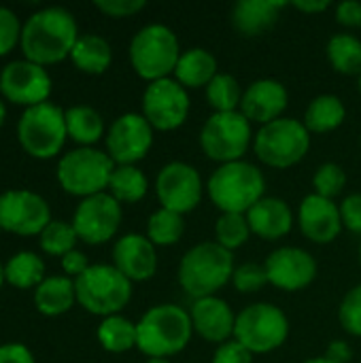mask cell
I'll list each match as a JSON object with an SVG mask.
<instances>
[{"label": "cell", "instance_id": "1", "mask_svg": "<svg viewBox=\"0 0 361 363\" xmlns=\"http://www.w3.org/2000/svg\"><path fill=\"white\" fill-rule=\"evenodd\" d=\"M77 40L79 30L72 13L62 6H49L28 17L21 28L19 45L28 62L47 66L68 57Z\"/></svg>", "mask_w": 361, "mask_h": 363}, {"label": "cell", "instance_id": "2", "mask_svg": "<svg viewBox=\"0 0 361 363\" xmlns=\"http://www.w3.org/2000/svg\"><path fill=\"white\" fill-rule=\"evenodd\" d=\"M194 334V323L187 311L174 304L153 306L136 323V347L151 357H170L181 353Z\"/></svg>", "mask_w": 361, "mask_h": 363}, {"label": "cell", "instance_id": "3", "mask_svg": "<svg viewBox=\"0 0 361 363\" xmlns=\"http://www.w3.org/2000/svg\"><path fill=\"white\" fill-rule=\"evenodd\" d=\"M232 251L217 242H202L189 249L179 264V283L187 296L202 300L215 296L234 274Z\"/></svg>", "mask_w": 361, "mask_h": 363}, {"label": "cell", "instance_id": "4", "mask_svg": "<svg viewBox=\"0 0 361 363\" xmlns=\"http://www.w3.org/2000/svg\"><path fill=\"white\" fill-rule=\"evenodd\" d=\"M209 198L221 213H249L266 189L264 174L249 162L221 164L209 179Z\"/></svg>", "mask_w": 361, "mask_h": 363}, {"label": "cell", "instance_id": "5", "mask_svg": "<svg viewBox=\"0 0 361 363\" xmlns=\"http://www.w3.org/2000/svg\"><path fill=\"white\" fill-rule=\"evenodd\" d=\"M77 302L91 315L113 317L128 306L132 298V281L115 266L96 264L74 279Z\"/></svg>", "mask_w": 361, "mask_h": 363}, {"label": "cell", "instance_id": "6", "mask_svg": "<svg viewBox=\"0 0 361 363\" xmlns=\"http://www.w3.org/2000/svg\"><path fill=\"white\" fill-rule=\"evenodd\" d=\"M181 57L174 32L164 23L145 26L130 43V62L145 81H162L174 72Z\"/></svg>", "mask_w": 361, "mask_h": 363}, {"label": "cell", "instance_id": "7", "mask_svg": "<svg viewBox=\"0 0 361 363\" xmlns=\"http://www.w3.org/2000/svg\"><path fill=\"white\" fill-rule=\"evenodd\" d=\"M66 136V113L51 102L26 108L17 123L19 145L36 160L55 157L62 151Z\"/></svg>", "mask_w": 361, "mask_h": 363}, {"label": "cell", "instance_id": "8", "mask_svg": "<svg viewBox=\"0 0 361 363\" xmlns=\"http://www.w3.org/2000/svg\"><path fill=\"white\" fill-rule=\"evenodd\" d=\"M115 162L109 153H102L91 147L74 149L66 153L57 164V181L64 191L81 198L104 194L109 187Z\"/></svg>", "mask_w": 361, "mask_h": 363}, {"label": "cell", "instance_id": "9", "mask_svg": "<svg viewBox=\"0 0 361 363\" xmlns=\"http://www.w3.org/2000/svg\"><path fill=\"white\" fill-rule=\"evenodd\" d=\"M311 132L302 121L296 119H277L255 136V153L270 168H291L296 166L311 149Z\"/></svg>", "mask_w": 361, "mask_h": 363}, {"label": "cell", "instance_id": "10", "mask_svg": "<svg viewBox=\"0 0 361 363\" xmlns=\"http://www.w3.org/2000/svg\"><path fill=\"white\" fill-rule=\"evenodd\" d=\"M289 336V321L285 313L272 304H251L238 317L234 325V340L249 349L253 355L270 353Z\"/></svg>", "mask_w": 361, "mask_h": 363}, {"label": "cell", "instance_id": "11", "mask_svg": "<svg viewBox=\"0 0 361 363\" xmlns=\"http://www.w3.org/2000/svg\"><path fill=\"white\" fill-rule=\"evenodd\" d=\"M251 143V121L240 113H215L200 132L202 151L221 164L240 162Z\"/></svg>", "mask_w": 361, "mask_h": 363}, {"label": "cell", "instance_id": "12", "mask_svg": "<svg viewBox=\"0 0 361 363\" xmlns=\"http://www.w3.org/2000/svg\"><path fill=\"white\" fill-rule=\"evenodd\" d=\"M189 115L187 89L174 79H162L147 85L143 96V117L153 130L170 132L185 123Z\"/></svg>", "mask_w": 361, "mask_h": 363}, {"label": "cell", "instance_id": "13", "mask_svg": "<svg viewBox=\"0 0 361 363\" xmlns=\"http://www.w3.org/2000/svg\"><path fill=\"white\" fill-rule=\"evenodd\" d=\"M51 223V211L45 198L34 191L17 189L0 194V228L19 236H40Z\"/></svg>", "mask_w": 361, "mask_h": 363}, {"label": "cell", "instance_id": "14", "mask_svg": "<svg viewBox=\"0 0 361 363\" xmlns=\"http://www.w3.org/2000/svg\"><path fill=\"white\" fill-rule=\"evenodd\" d=\"M153 145V128L138 113H126L113 121L106 134V153L117 166H134Z\"/></svg>", "mask_w": 361, "mask_h": 363}, {"label": "cell", "instance_id": "15", "mask_svg": "<svg viewBox=\"0 0 361 363\" xmlns=\"http://www.w3.org/2000/svg\"><path fill=\"white\" fill-rule=\"evenodd\" d=\"M155 191L162 208L185 215L194 211L202 200L200 172L185 162H170L160 170Z\"/></svg>", "mask_w": 361, "mask_h": 363}, {"label": "cell", "instance_id": "16", "mask_svg": "<svg viewBox=\"0 0 361 363\" xmlns=\"http://www.w3.org/2000/svg\"><path fill=\"white\" fill-rule=\"evenodd\" d=\"M121 225V206L111 194L83 198L74 211L72 228L87 245L109 242Z\"/></svg>", "mask_w": 361, "mask_h": 363}, {"label": "cell", "instance_id": "17", "mask_svg": "<svg viewBox=\"0 0 361 363\" xmlns=\"http://www.w3.org/2000/svg\"><path fill=\"white\" fill-rule=\"evenodd\" d=\"M0 91L9 102L30 108L47 102L51 94V79L45 66L28 60H17L2 68Z\"/></svg>", "mask_w": 361, "mask_h": 363}, {"label": "cell", "instance_id": "18", "mask_svg": "<svg viewBox=\"0 0 361 363\" xmlns=\"http://www.w3.org/2000/svg\"><path fill=\"white\" fill-rule=\"evenodd\" d=\"M264 268L268 272V281L283 291H300L317 277V262L298 247H281L272 251Z\"/></svg>", "mask_w": 361, "mask_h": 363}, {"label": "cell", "instance_id": "19", "mask_svg": "<svg viewBox=\"0 0 361 363\" xmlns=\"http://www.w3.org/2000/svg\"><path fill=\"white\" fill-rule=\"evenodd\" d=\"M298 221H300L302 234L317 245L332 242L343 230L340 206H336L332 200L321 198L317 194H311L302 200Z\"/></svg>", "mask_w": 361, "mask_h": 363}, {"label": "cell", "instance_id": "20", "mask_svg": "<svg viewBox=\"0 0 361 363\" xmlns=\"http://www.w3.org/2000/svg\"><path fill=\"white\" fill-rule=\"evenodd\" d=\"M287 106V89L274 79H260L251 83L240 100V113L255 123L268 125L281 119V113Z\"/></svg>", "mask_w": 361, "mask_h": 363}, {"label": "cell", "instance_id": "21", "mask_svg": "<svg viewBox=\"0 0 361 363\" xmlns=\"http://www.w3.org/2000/svg\"><path fill=\"white\" fill-rule=\"evenodd\" d=\"M113 262L128 281H147L157 270L155 245L147 236L126 234L115 242Z\"/></svg>", "mask_w": 361, "mask_h": 363}, {"label": "cell", "instance_id": "22", "mask_svg": "<svg viewBox=\"0 0 361 363\" xmlns=\"http://www.w3.org/2000/svg\"><path fill=\"white\" fill-rule=\"evenodd\" d=\"M189 317H191L194 330L209 342L223 345L228 342L230 336H234L236 317L232 308L228 306V302H223L221 298L211 296V298L196 300Z\"/></svg>", "mask_w": 361, "mask_h": 363}, {"label": "cell", "instance_id": "23", "mask_svg": "<svg viewBox=\"0 0 361 363\" xmlns=\"http://www.w3.org/2000/svg\"><path fill=\"white\" fill-rule=\"evenodd\" d=\"M247 221L251 234H257L264 240H279L291 232V208L281 198H262L249 213Z\"/></svg>", "mask_w": 361, "mask_h": 363}, {"label": "cell", "instance_id": "24", "mask_svg": "<svg viewBox=\"0 0 361 363\" xmlns=\"http://www.w3.org/2000/svg\"><path fill=\"white\" fill-rule=\"evenodd\" d=\"M285 6L287 4L279 0H240L232 11V26L247 38L266 34Z\"/></svg>", "mask_w": 361, "mask_h": 363}, {"label": "cell", "instance_id": "25", "mask_svg": "<svg viewBox=\"0 0 361 363\" xmlns=\"http://www.w3.org/2000/svg\"><path fill=\"white\" fill-rule=\"evenodd\" d=\"M217 60L211 51L206 49H189L185 53H181L179 64L174 68V81L181 83L185 89L191 87H204L209 85L215 77H217Z\"/></svg>", "mask_w": 361, "mask_h": 363}, {"label": "cell", "instance_id": "26", "mask_svg": "<svg viewBox=\"0 0 361 363\" xmlns=\"http://www.w3.org/2000/svg\"><path fill=\"white\" fill-rule=\"evenodd\" d=\"M74 302H77L74 281H70L68 277H49L34 291V304L38 313L47 317H57L68 313Z\"/></svg>", "mask_w": 361, "mask_h": 363}, {"label": "cell", "instance_id": "27", "mask_svg": "<svg viewBox=\"0 0 361 363\" xmlns=\"http://www.w3.org/2000/svg\"><path fill=\"white\" fill-rule=\"evenodd\" d=\"M72 64L87 74H102L111 62H113V51L111 45L96 34H83L79 36L72 53H70Z\"/></svg>", "mask_w": 361, "mask_h": 363}, {"label": "cell", "instance_id": "28", "mask_svg": "<svg viewBox=\"0 0 361 363\" xmlns=\"http://www.w3.org/2000/svg\"><path fill=\"white\" fill-rule=\"evenodd\" d=\"M345 104L338 96H332V94H323V96H317L309 108H306V115H304V125L309 132H315V134H326V132H332L336 130L343 121H345Z\"/></svg>", "mask_w": 361, "mask_h": 363}, {"label": "cell", "instance_id": "29", "mask_svg": "<svg viewBox=\"0 0 361 363\" xmlns=\"http://www.w3.org/2000/svg\"><path fill=\"white\" fill-rule=\"evenodd\" d=\"M66 132L79 145H94L104 132V121L91 106H72L66 111Z\"/></svg>", "mask_w": 361, "mask_h": 363}, {"label": "cell", "instance_id": "30", "mask_svg": "<svg viewBox=\"0 0 361 363\" xmlns=\"http://www.w3.org/2000/svg\"><path fill=\"white\" fill-rule=\"evenodd\" d=\"M4 281L17 289L38 287L45 281V264L38 255L21 251L4 266Z\"/></svg>", "mask_w": 361, "mask_h": 363}, {"label": "cell", "instance_id": "31", "mask_svg": "<svg viewBox=\"0 0 361 363\" xmlns=\"http://www.w3.org/2000/svg\"><path fill=\"white\" fill-rule=\"evenodd\" d=\"M147 177L136 168V166H117L111 174L109 189L111 196L121 204V202H138L147 194Z\"/></svg>", "mask_w": 361, "mask_h": 363}, {"label": "cell", "instance_id": "32", "mask_svg": "<svg viewBox=\"0 0 361 363\" xmlns=\"http://www.w3.org/2000/svg\"><path fill=\"white\" fill-rule=\"evenodd\" d=\"M98 340L109 353H126L136 347V323L119 315L106 317L98 328Z\"/></svg>", "mask_w": 361, "mask_h": 363}, {"label": "cell", "instance_id": "33", "mask_svg": "<svg viewBox=\"0 0 361 363\" xmlns=\"http://www.w3.org/2000/svg\"><path fill=\"white\" fill-rule=\"evenodd\" d=\"M328 57L336 72L361 77V40L351 34H336L328 43Z\"/></svg>", "mask_w": 361, "mask_h": 363}, {"label": "cell", "instance_id": "34", "mask_svg": "<svg viewBox=\"0 0 361 363\" xmlns=\"http://www.w3.org/2000/svg\"><path fill=\"white\" fill-rule=\"evenodd\" d=\"M183 232H185V221H183V215H179V213L160 208L149 217L147 238L153 245H160V247L174 245L181 240Z\"/></svg>", "mask_w": 361, "mask_h": 363}, {"label": "cell", "instance_id": "35", "mask_svg": "<svg viewBox=\"0 0 361 363\" xmlns=\"http://www.w3.org/2000/svg\"><path fill=\"white\" fill-rule=\"evenodd\" d=\"M206 98L215 113H234L240 106L243 94L240 85L232 74H217L209 85H206Z\"/></svg>", "mask_w": 361, "mask_h": 363}, {"label": "cell", "instance_id": "36", "mask_svg": "<svg viewBox=\"0 0 361 363\" xmlns=\"http://www.w3.org/2000/svg\"><path fill=\"white\" fill-rule=\"evenodd\" d=\"M215 236H217V245H221L228 251L243 247L251 236L247 217L238 213H221L215 225Z\"/></svg>", "mask_w": 361, "mask_h": 363}, {"label": "cell", "instance_id": "37", "mask_svg": "<svg viewBox=\"0 0 361 363\" xmlns=\"http://www.w3.org/2000/svg\"><path fill=\"white\" fill-rule=\"evenodd\" d=\"M77 232L70 223H64V221H51L43 234H40V249L47 253V255H55V257H64L68 255L70 251H74V245H77Z\"/></svg>", "mask_w": 361, "mask_h": 363}, {"label": "cell", "instance_id": "38", "mask_svg": "<svg viewBox=\"0 0 361 363\" xmlns=\"http://www.w3.org/2000/svg\"><path fill=\"white\" fill-rule=\"evenodd\" d=\"M313 185H315V194L317 196L332 200V198L343 194V189L347 185V174H345V170L338 164L330 162V164L319 166V170L315 172Z\"/></svg>", "mask_w": 361, "mask_h": 363}, {"label": "cell", "instance_id": "39", "mask_svg": "<svg viewBox=\"0 0 361 363\" xmlns=\"http://www.w3.org/2000/svg\"><path fill=\"white\" fill-rule=\"evenodd\" d=\"M234 287L240 294H255L260 289H264L270 281H268V272L262 264H243L234 270L232 274Z\"/></svg>", "mask_w": 361, "mask_h": 363}, {"label": "cell", "instance_id": "40", "mask_svg": "<svg viewBox=\"0 0 361 363\" xmlns=\"http://www.w3.org/2000/svg\"><path fill=\"white\" fill-rule=\"evenodd\" d=\"M338 319L347 334L361 338V285L353 287L345 296L340 311H338Z\"/></svg>", "mask_w": 361, "mask_h": 363}, {"label": "cell", "instance_id": "41", "mask_svg": "<svg viewBox=\"0 0 361 363\" xmlns=\"http://www.w3.org/2000/svg\"><path fill=\"white\" fill-rule=\"evenodd\" d=\"M19 40H21V26L17 15L11 9L0 6V55H6Z\"/></svg>", "mask_w": 361, "mask_h": 363}, {"label": "cell", "instance_id": "42", "mask_svg": "<svg viewBox=\"0 0 361 363\" xmlns=\"http://www.w3.org/2000/svg\"><path fill=\"white\" fill-rule=\"evenodd\" d=\"M96 9L109 17H130L145 9V0H96Z\"/></svg>", "mask_w": 361, "mask_h": 363}, {"label": "cell", "instance_id": "43", "mask_svg": "<svg viewBox=\"0 0 361 363\" xmlns=\"http://www.w3.org/2000/svg\"><path fill=\"white\" fill-rule=\"evenodd\" d=\"M213 363H253V353L249 349H245L240 342L228 340V342L219 345Z\"/></svg>", "mask_w": 361, "mask_h": 363}, {"label": "cell", "instance_id": "44", "mask_svg": "<svg viewBox=\"0 0 361 363\" xmlns=\"http://www.w3.org/2000/svg\"><path fill=\"white\" fill-rule=\"evenodd\" d=\"M340 215H343V223L347 225V230L361 236V194L347 196L343 200Z\"/></svg>", "mask_w": 361, "mask_h": 363}, {"label": "cell", "instance_id": "45", "mask_svg": "<svg viewBox=\"0 0 361 363\" xmlns=\"http://www.w3.org/2000/svg\"><path fill=\"white\" fill-rule=\"evenodd\" d=\"M336 21L347 28H357L361 26V2L355 0H345L336 6Z\"/></svg>", "mask_w": 361, "mask_h": 363}, {"label": "cell", "instance_id": "46", "mask_svg": "<svg viewBox=\"0 0 361 363\" xmlns=\"http://www.w3.org/2000/svg\"><path fill=\"white\" fill-rule=\"evenodd\" d=\"M0 363H34V357L23 345H4L0 347Z\"/></svg>", "mask_w": 361, "mask_h": 363}, {"label": "cell", "instance_id": "47", "mask_svg": "<svg viewBox=\"0 0 361 363\" xmlns=\"http://www.w3.org/2000/svg\"><path fill=\"white\" fill-rule=\"evenodd\" d=\"M62 268H64V272L68 277L77 279V277H81L89 268V264H87V257L81 251H70L68 255L62 257Z\"/></svg>", "mask_w": 361, "mask_h": 363}, {"label": "cell", "instance_id": "48", "mask_svg": "<svg viewBox=\"0 0 361 363\" xmlns=\"http://www.w3.org/2000/svg\"><path fill=\"white\" fill-rule=\"evenodd\" d=\"M351 357H353V351H351V347H349L345 340L332 342V345L328 347V351H326V359L332 363H349L351 362Z\"/></svg>", "mask_w": 361, "mask_h": 363}, {"label": "cell", "instance_id": "49", "mask_svg": "<svg viewBox=\"0 0 361 363\" xmlns=\"http://www.w3.org/2000/svg\"><path fill=\"white\" fill-rule=\"evenodd\" d=\"M298 11H302V13H321V11H326L328 6H330V0H296V2H291Z\"/></svg>", "mask_w": 361, "mask_h": 363}, {"label": "cell", "instance_id": "50", "mask_svg": "<svg viewBox=\"0 0 361 363\" xmlns=\"http://www.w3.org/2000/svg\"><path fill=\"white\" fill-rule=\"evenodd\" d=\"M4 117H6V108H4V102L0 100V125L4 123Z\"/></svg>", "mask_w": 361, "mask_h": 363}, {"label": "cell", "instance_id": "51", "mask_svg": "<svg viewBox=\"0 0 361 363\" xmlns=\"http://www.w3.org/2000/svg\"><path fill=\"white\" fill-rule=\"evenodd\" d=\"M304 363H332V362H328L326 357H315V359H309V362H304Z\"/></svg>", "mask_w": 361, "mask_h": 363}, {"label": "cell", "instance_id": "52", "mask_svg": "<svg viewBox=\"0 0 361 363\" xmlns=\"http://www.w3.org/2000/svg\"><path fill=\"white\" fill-rule=\"evenodd\" d=\"M147 363H170L168 359H162V357H151V359H147Z\"/></svg>", "mask_w": 361, "mask_h": 363}, {"label": "cell", "instance_id": "53", "mask_svg": "<svg viewBox=\"0 0 361 363\" xmlns=\"http://www.w3.org/2000/svg\"><path fill=\"white\" fill-rule=\"evenodd\" d=\"M2 283H4V268L0 266V287H2Z\"/></svg>", "mask_w": 361, "mask_h": 363}, {"label": "cell", "instance_id": "54", "mask_svg": "<svg viewBox=\"0 0 361 363\" xmlns=\"http://www.w3.org/2000/svg\"><path fill=\"white\" fill-rule=\"evenodd\" d=\"M360 94H361V77H360Z\"/></svg>", "mask_w": 361, "mask_h": 363}, {"label": "cell", "instance_id": "55", "mask_svg": "<svg viewBox=\"0 0 361 363\" xmlns=\"http://www.w3.org/2000/svg\"><path fill=\"white\" fill-rule=\"evenodd\" d=\"M360 262H361V247H360Z\"/></svg>", "mask_w": 361, "mask_h": 363}, {"label": "cell", "instance_id": "56", "mask_svg": "<svg viewBox=\"0 0 361 363\" xmlns=\"http://www.w3.org/2000/svg\"><path fill=\"white\" fill-rule=\"evenodd\" d=\"M0 232H2V228H0Z\"/></svg>", "mask_w": 361, "mask_h": 363}]
</instances>
